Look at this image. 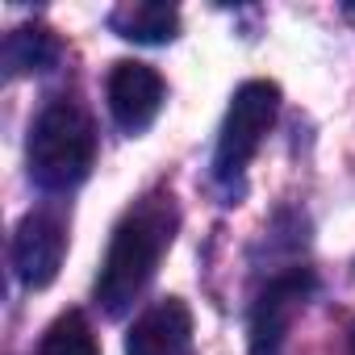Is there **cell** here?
I'll return each instance as SVG.
<instances>
[{
    "label": "cell",
    "mask_w": 355,
    "mask_h": 355,
    "mask_svg": "<svg viewBox=\"0 0 355 355\" xmlns=\"http://www.w3.org/2000/svg\"><path fill=\"white\" fill-rule=\"evenodd\" d=\"M175 226H180V214H175L171 193H150L142 197L113 230L109 255L101 263L96 276V305L117 318L134 305V297L150 284L163 251L175 239Z\"/></svg>",
    "instance_id": "6da1fadb"
},
{
    "label": "cell",
    "mask_w": 355,
    "mask_h": 355,
    "mask_svg": "<svg viewBox=\"0 0 355 355\" xmlns=\"http://www.w3.org/2000/svg\"><path fill=\"white\" fill-rule=\"evenodd\" d=\"M92 159H96L92 117L67 96L51 101L30 130V175L46 193H67L88 180Z\"/></svg>",
    "instance_id": "7a4b0ae2"
},
{
    "label": "cell",
    "mask_w": 355,
    "mask_h": 355,
    "mask_svg": "<svg viewBox=\"0 0 355 355\" xmlns=\"http://www.w3.org/2000/svg\"><path fill=\"white\" fill-rule=\"evenodd\" d=\"M276 109H280V88L272 80H247L230 96V109H226V121L218 134V150H214V175L222 184L239 180L243 167L255 159L263 134L276 121Z\"/></svg>",
    "instance_id": "3957f363"
},
{
    "label": "cell",
    "mask_w": 355,
    "mask_h": 355,
    "mask_svg": "<svg viewBox=\"0 0 355 355\" xmlns=\"http://www.w3.org/2000/svg\"><path fill=\"white\" fill-rule=\"evenodd\" d=\"M309 293H313V276L305 268H293V272L276 276L259 293V301L251 309V338H247L251 355H280L284 351L288 326L301 313V305L309 301Z\"/></svg>",
    "instance_id": "277c9868"
},
{
    "label": "cell",
    "mask_w": 355,
    "mask_h": 355,
    "mask_svg": "<svg viewBox=\"0 0 355 355\" xmlns=\"http://www.w3.org/2000/svg\"><path fill=\"white\" fill-rule=\"evenodd\" d=\"M67 255V226L59 214H26L13 234V268L26 288H46Z\"/></svg>",
    "instance_id": "5b68a950"
},
{
    "label": "cell",
    "mask_w": 355,
    "mask_h": 355,
    "mask_svg": "<svg viewBox=\"0 0 355 355\" xmlns=\"http://www.w3.org/2000/svg\"><path fill=\"white\" fill-rule=\"evenodd\" d=\"M163 109V76L146 63L121 59L109 71V113L125 134H142Z\"/></svg>",
    "instance_id": "8992f818"
},
{
    "label": "cell",
    "mask_w": 355,
    "mask_h": 355,
    "mask_svg": "<svg viewBox=\"0 0 355 355\" xmlns=\"http://www.w3.org/2000/svg\"><path fill=\"white\" fill-rule=\"evenodd\" d=\"M193 343V313L180 297L150 305L125 334V355H184Z\"/></svg>",
    "instance_id": "52a82bcc"
},
{
    "label": "cell",
    "mask_w": 355,
    "mask_h": 355,
    "mask_svg": "<svg viewBox=\"0 0 355 355\" xmlns=\"http://www.w3.org/2000/svg\"><path fill=\"white\" fill-rule=\"evenodd\" d=\"M109 26L125 42L159 46V42L175 38V30H180V13H175L171 5H155V0H130V5H117L109 13Z\"/></svg>",
    "instance_id": "ba28073f"
},
{
    "label": "cell",
    "mask_w": 355,
    "mask_h": 355,
    "mask_svg": "<svg viewBox=\"0 0 355 355\" xmlns=\"http://www.w3.org/2000/svg\"><path fill=\"white\" fill-rule=\"evenodd\" d=\"M59 63V38L42 26H21L5 38V67L9 76H34L51 71Z\"/></svg>",
    "instance_id": "9c48e42d"
},
{
    "label": "cell",
    "mask_w": 355,
    "mask_h": 355,
    "mask_svg": "<svg viewBox=\"0 0 355 355\" xmlns=\"http://www.w3.org/2000/svg\"><path fill=\"white\" fill-rule=\"evenodd\" d=\"M38 355H101L96 351V338H92V326L80 309H67L63 318L51 322V330L42 334V347Z\"/></svg>",
    "instance_id": "30bf717a"
},
{
    "label": "cell",
    "mask_w": 355,
    "mask_h": 355,
    "mask_svg": "<svg viewBox=\"0 0 355 355\" xmlns=\"http://www.w3.org/2000/svg\"><path fill=\"white\" fill-rule=\"evenodd\" d=\"M351 355H355V326H351Z\"/></svg>",
    "instance_id": "8fae6325"
}]
</instances>
